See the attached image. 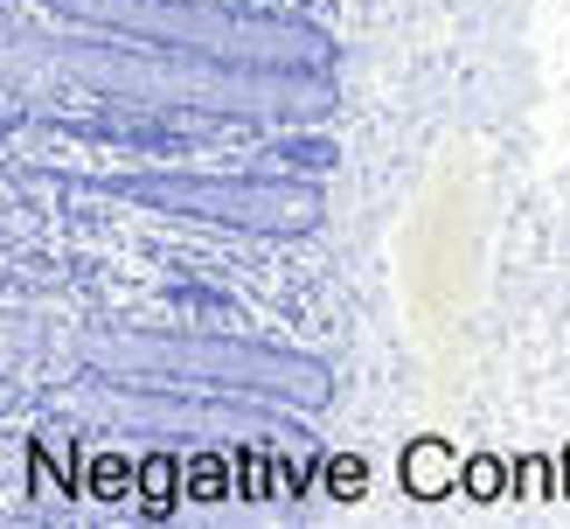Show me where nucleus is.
<instances>
[{
  "mask_svg": "<svg viewBox=\"0 0 570 529\" xmlns=\"http://www.w3.org/2000/svg\"><path fill=\"white\" fill-rule=\"evenodd\" d=\"M126 467H132V460H119V453H111V460H98V494H126V481H132Z\"/></svg>",
  "mask_w": 570,
  "mask_h": 529,
  "instance_id": "nucleus-4",
  "label": "nucleus"
},
{
  "mask_svg": "<svg viewBox=\"0 0 570 529\" xmlns=\"http://www.w3.org/2000/svg\"><path fill=\"white\" fill-rule=\"evenodd\" d=\"M460 481H466L480 501H494V494H501V460H473V467L460 473Z\"/></svg>",
  "mask_w": 570,
  "mask_h": 529,
  "instance_id": "nucleus-3",
  "label": "nucleus"
},
{
  "mask_svg": "<svg viewBox=\"0 0 570 529\" xmlns=\"http://www.w3.org/2000/svg\"><path fill=\"white\" fill-rule=\"evenodd\" d=\"M362 481H368V467H362L355 453H341V460H334V473H327V488H334L341 501H355V494H362Z\"/></svg>",
  "mask_w": 570,
  "mask_h": 529,
  "instance_id": "nucleus-2",
  "label": "nucleus"
},
{
  "mask_svg": "<svg viewBox=\"0 0 570 529\" xmlns=\"http://www.w3.org/2000/svg\"><path fill=\"white\" fill-rule=\"evenodd\" d=\"M452 481H460V460H452L439 439H417L411 453H404V488H411V494L439 501V494H452Z\"/></svg>",
  "mask_w": 570,
  "mask_h": 529,
  "instance_id": "nucleus-1",
  "label": "nucleus"
}]
</instances>
